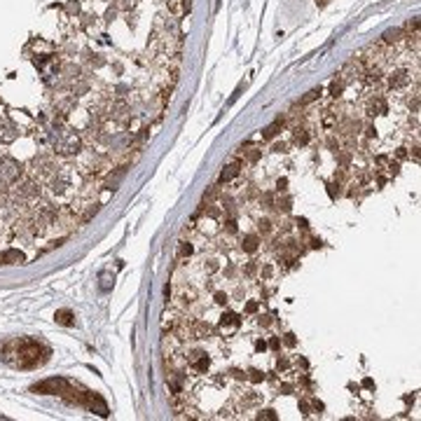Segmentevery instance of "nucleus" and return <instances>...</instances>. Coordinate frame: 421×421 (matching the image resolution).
I'll return each instance as SVG.
<instances>
[{"label": "nucleus", "instance_id": "f257e3e1", "mask_svg": "<svg viewBox=\"0 0 421 421\" xmlns=\"http://www.w3.org/2000/svg\"><path fill=\"white\" fill-rule=\"evenodd\" d=\"M26 258H24V253H19V250H10V253H5V255H0V262H24Z\"/></svg>", "mask_w": 421, "mask_h": 421}, {"label": "nucleus", "instance_id": "f03ea898", "mask_svg": "<svg viewBox=\"0 0 421 421\" xmlns=\"http://www.w3.org/2000/svg\"><path fill=\"white\" fill-rule=\"evenodd\" d=\"M56 318H59V323H64V325H68V323H70V314H68V311H59V314H56Z\"/></svg>", "mask_w": 421, "mask_h": 421}]
</instances>
